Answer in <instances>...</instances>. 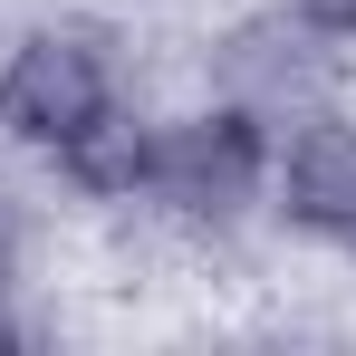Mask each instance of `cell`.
<instances>
[{"mask_svg": "<svg viewBox=\"0 0 356 356\" xmlns=\"http://www.w3.org/2000/svg\"><path fill=\"white\" fill-rule=\"evenodd\" d=\"M0 280H19V202H10V183H0Z\"/></svg>", "mask_w": 356, "mask_h": 356, "instance_id": "obj_8", "label": "cell"}, {"mask_svg": "<svg viewBox=\"0 0 356 356\" xmlns=\"http://www.w3.org/2000/svg\"><path fill=\"white\" fill-rule=\"evenodd\" d=\"M29 337H39V318L19 308V280H0V356H10V347H29Z\"/></svg>", "mask_w": 356, "mask_h": 356, "instance_id": "obj_7", "label": "cell"}, {"mask_svg": "<svg viewBox=\"0 0 356 356\" xmlns=\"http://www.w3.org/2000/svg\"><path fill=\"white\" fill-rule=\"evenodd\" d=\"M289 19H308L318 39H337V49H356V0H280Z\"/></svg>", "mask_w": 356, "mask_h": 356, "instance_id": "obj_6", "label": "cell"}, {"mask_svg": "<svg viewBox=\"0 0 356 356\" xmlns=\"http://www.w3.org/2000/svg\"><path fill=\"white\" fill-rule=\"evenodd\" d=\"M260 212L298 241H327V250L356 241V106L327 97L270 135V202Z\"/></svg>", "mask_w": 356, "mask_h": 356, "instance_id": "obj_4", "label": "cell"}, {"mask_svg": "<svg viewBox=\"0 0 356 356\" xmlns=\"http://www.w3.org/2000/svg\"><path fill=\"white\" fill-rule=\"evenodd\" d=\"M202 77H212V97L250 106L260 125H289V116H308V106L337 97V39H318L308 19H289L270 0V10H250V19H232L212 39Z\"/></svg>", "mask_w": 356, "mask_h": 356, "instance_id": "obj_3", "label": "cell"}, {"mask_svg": "<svg viewBox=\"0 0 356 356\" xmlns=\"http://www.w3.org/2000/svg\"><path fill=\"white\" fill-rule=\"evenodd\" d=\"M116 97H125V58H116V29H97V19H29L0 49V145L39 154V164L77 125H97Z\"/></svg>", "mask_w": 356, "mask_h": 356, "instance_id": "obj_2", "label": "cell"}, {"mask_svg": "<svg viewBox=\"0 0 356 356\" xmlns=\"http://www.w3.org/2000/svg\"><path fill=\"white\" fill-rule=\"evenodd\" d=\"M145 154H154V116L116 97L97 125H77L58 154H49V174L77 193V202H97V212H135L145 202Z\"/></svg>", "mask_w": 356, "mask_h": 356, "instance_id": "obj_5", "label": "cell"}, {"mask_svg": "<svg viewBox=\"0 0 356 356\" xmlns=\"http://www.w3.org/2000/svg\"><path fill=\"white\" fill-rule=\"evenodd\" d=\"M270 135L250 106L232 97H202L183 116H154V154H145V202L135 212H164L183 232H241L260 202H270Z\"/></svg>", "mask_w": 356, "mask_h": 356, "instance_id": "obj_1", "label": "cell"}]
</instances>
